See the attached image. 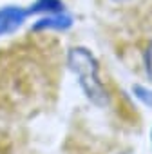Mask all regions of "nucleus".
I'll return each mask as SVG.
<instances>
[{
	"mask_svg": "<svg viewBox=\"0 0 152 154\" xmlns=\"http://www.w3.org/2000/svg\"><path fill=\"white\" fill-rule=\"evenodd\" d=\"M67 63L71 71L78 76L80 87L85 96L98 107H105L109 103L107 91L98 78V62L94 54L85 47H72L67 54Z\"/></svg>",
	"mask_w": 152,
	"mask_h": 154,
	"instance_id": "nucleus-1",
	"label": "nucleus"
},
{
	"mask_svg": "<svg viewBox=\"0 0 152 154\" xmlns=\"http://www.w3.org/2000/svg\"><path fill=\"white\" fill-rule=\"evenodd\" d=\"M27 17H29V9H22L17 6L0 8V36L17 31L26 22Z\"/></svg>",
	"mask_w": 152,
	"mask_h": 154,
	"instance_id": "nucleus-2",
	"label": "nucleus"
},
{
	"mask_svg": "<svg viewBox=\"0 0 152 154\" xmlns=\"http://www.w3.org/2000/svg\"><path fill=\"white\" fill-rule=\"evenodd\" d=\"M71 26H72V18L62 11V13H49V17L38 20V22L33 26V31H44V29L63 31V29H69Z\"/></svg>",
	"mask_w": 152,
	"mask_h": 154,
	"instance_id": "nucleus-3",
	"label": "nucleus"
},
{
	"mask_svg": "<svg viewBox=\"0 0 152 154\" xmlns=\"http://www.w3.org/2000/svg\"><path fill=\"white\" fill-rule=\"evenodd\" d=\"M63 2L62 0H36L29 8V15L33 13H62Z\"/></svg>",
	"mask_w": 152,
	"mask_h": 154,
	"instance_id": "nucleus-4",
	"label": "nucleus"
},
{
	"mask_svg": "<svg viewBox=\"0 0 152 154\" xmlns=\"http://www.w3.org/2000/svg\"><path fill=\"white\" fill-rule=\"evenodd\" d=\"M132 91H134V94H136V98H138V100H141L145 105L152 107V91H150V89H147V87H143V85L136 84V85L132 87Z\"/></svg>",
	"mask_w": 152,
	"mask_h": 154,
	"instance_id": "nucleus-5",
	"label": "nucleus"
},
{
	"mask_svg": "<svg viewBox=\"0 0 152 154\" xmlns=\"http://www.w3.org/2000/svg\"><path fill=\"white\" fill-rule=\"evenodd\" d=\"M143 63H145V71H147V76L152 80V42L147 45L145 49V54H143Z\"/></svg>",
	"mask_w": 152,
	"mask_h": 154,
	"instance_id": "nucleus-6",
	"label": "nucleus"
},
{
	"mask_svg": "<svg viewBox=\"0 0 152 154\" xmlns=\"http://www.w3.org/2000/svg\"><path fill=\"white\" fill-rule=\"evenodd\" d=\"M111 2H114V4H125V2H129V0H111Z\"/></svg>",
	"mask_w": 152,
	"mask_h": 154,
	"instance_id": "nucleus-7",
	"label": "nucleus"
},
{
	"mask_svg": "<svg viewBox=\"0 0 152 154\" xmlns=\"http://www.w3.org/2000/svg\"><path fill=\"white\" fill-rule=\"evenodd\" d=\"M150 138H152V132H150Z\"/></svg>",
	"mask_w": 152,
	"mask_h": 154,
	"instance_id": "nucleus-8",
	"label": "nucleus"
}]
</instances>
